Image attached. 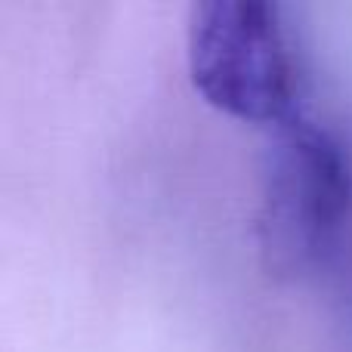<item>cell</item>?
Listing matches in <instances>:
<instances>
[{"label":"cell","instance_id":"1","mask_svg":"<svg viewBox=\"0 0 352 352\" xmlns=\"http://www.w3.org/2000/svg\"><path fill=\"white\" fill-rule=\"evenodd\" d=\"M188 78L207 105L272 133L303 121L306 78L275 3H195L186 28Z\"/></svg>","mask_w":352,"mask_h":352},{"label":"cell","instance_id":"2","mask_svg":"<svg viewBox=\"0 0 352 352\" xmlns=\"http://www.w3.org/2000/svg\"><path fill=\"white\" fill-rule=\"evenodd\" d=\"M260 248L281 275H322L352 238V158L316 121L272 133L263 170Z\"/></svg>","mask_w":352,"mask_h":352}]
</instances>
